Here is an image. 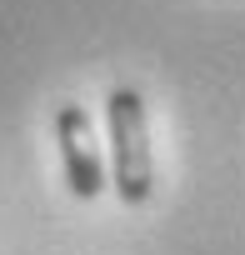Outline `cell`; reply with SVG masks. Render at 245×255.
<instances>
[{
  "label": "cell",
  "mask_w": 245,
  "mask_h": 255,
  "mask_svg": "<svg viewBox=\"0 0 245 255\" xmlns=\"http://www.w3.org/2000/svg\"><path fill=\"white\" fill-rule=\"evenodd\" d=\"M105 125H110V185L125 205H145L155 190V160H150V125H145V100L140 90L120 85L105 100Z\"/></svg>",
  "instance_id": "obj_1"
},
{
  "label": "cell",
  "mask_w": 245,
  "mask_h": 255,
  "mask_svg": "<svg viewBox=\"0 0 245 255\" xmlns=\"http://www.w3.org/2000/svg\"><path fill=\"white\" fill-rule=\"evenodd\" d=\"M55 140H60V165H65V185L80 200H95L105 190V160H100V140L85 105H60L55 110Z\"/></svg>",
  "instance_id": "obj_2"
}]
</instances>
